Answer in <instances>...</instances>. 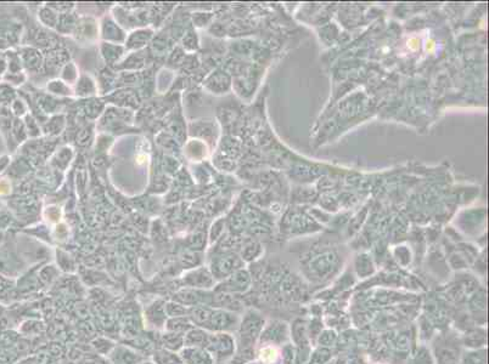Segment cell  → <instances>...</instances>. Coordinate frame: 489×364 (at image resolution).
I'll list each match as a JSON object with an SVG mask.
<instances>
[{
    "instance_id": "obj_1",
    "label": "cell",
    "mask_w": 489,
    "mask_h": 364,
    "mask_svg": "<svg viewBox=\"0 0 489 364\" xmlns=\"http://www.w3.org/2000/svg\"><path fill=\"white\" fill-rule=\"evenodd\" d=\"M239 323L240 316H237V313L212 306L202 329L210 333H232L236 332Z\"/></svg>"
},
{
    "instance_id": "obj_2",
    "label": "cell",
    "mask_w": 489,
    "mask_h": 364,
    "mask_svg": "<svg viewBox=\"0 0 489 364\" xmlns=\"http://www.w3.org/2000/svg\"><path fill=\"white\" fill-rule=\"evenodd\" d=\"M291 343V329L290 325L281 320H271L266 321L262 333L258 340V345H269V346L283 347L286 344Z\"/></svg>"
},
{
    "instance_id": "obj_3",
    "label": "cell",
    "mask_w": 489,
    "mask_h": 364,
    "mask_svg": "<svg viewBox=\"0 0 489 364\" xmlns=\"http://www.w3.org/2000/svg\"><path fill=\"white\" fill-rule=\"evenodd\" d=\"M205 348L216 362L232 360L236 352L235 336L232 333H210Z\"/></svg>"
},
{
    "instance_id": "obj_4",
    "label": "cell",
    "mask_w": 489,
    "mask_h": 364,
    "mask_svg": "<svg viewBox=\"0 0 489 364\" xmlns=\"http://www.w3.org/2000/svg\"><path fill=\"white\" fill-rule=\"evenodd\" d=\"M437 364H458L460 358L458 339L453 336L441 338L436 344L435 353H432Z\"/></svg>"
},
{
    "instance_id": "obj_5",
    "label": "cell",
    "mask_w": 489,
    "mask_h": 364,
    "mask_svg": "<svg viewBox=\"0 0 489 364\" xmlns=\"http://www.w3.org/2000/svg\"><path fill=\"white\" fill-rule=\"evenodd\" d=\"M249 286H251V278L249 273L236 271L224 281L223 288L218 289V291L228 293V294H241L249 291Z\"/></svg>"
},
{
    "instance_id": "obj_6",
    "label": "cell",
    "mask_w": 489,
    "mask_h": 364,
    "mask_svg": "<svg viewBox=\"0 0 489 364\" xmlns=\"http://www.w3.org/2000/svg\"><path fill=\"white\" fill-rule=\"evenodd\" d=\"M214 296H208L206 293L199 289H190V291H180L175 295V301L182 303L187 308H192L199 305H208L212 306Z\"/></svg>"
},
{
    "instance_id": "obj_7",
    "label": "cell",
    "mask_w": 489,
    "mask_h": 364,
    "mask_svg": "<svg viewBox=\"0 0 489 364\" xmlns=\"http://www.w3.org/2000/svg\"><path fill=\"white\" fill-rule=\"evenodd\" d=\"M183 364H214L216 360L202 347H183L179 351Z\"/></svg>"
},
{
    "instance_id": "obj_8",
    "label": "cell",
    "mask_w": 489,
    "mask_h": 364,
    "mask_svg": "<svg viewBox=\"0 0 489 364\" xmlns=\"http://www.w3.org/2000/svg\"><path fill=\"white\" fill-rule=\"evenodd\" d=\"M187 286L194 289H211L214 286V277L212 273L206 269H197L194 272L189 273L188 276L184 279Z\"/></svg>"
},
{
    "instance_id": "obj_9",
    "label": "cell",
    "mask_w": 489,
    "mask_h": 364,
    "mask_svg": "<svg viewBox=\"0 0 489 364\" xmlns=\"http://www.w3.org/2000/svg\"><path fill=\"white\" fill-rule=\"evenodd\" d=\"M165 305H166V303L155 301L145 311L146 320L149 321L150 324H153L156 328H165V324H166L167 320H168Z\"/></svg>"
},
{
    "instance_id": "obj_10",
    "label": "cell",
    "mask_w": 489,
    "mask_h": 364,
    "mask_svg": "<svg viewBox=\"0 0 489 364\" xmlns=\"http://www.w3.org/2000/svg\"><path fill=\"white\" fill-rule=\"evenodd\" d=\"M210 332L201 328H192L184 335V347H202L205 348Z\"/></svg>"
},
{
    "instance_id": "obj_11",
    "label": "cell",
    "mask_w": 489,
    "mask_h": 364,
    "mask_svg": "<svg viewBox=\"0 0 489 364\" xmlns=\"http://www.w3.org/2000/svg\"><path fill=\"white\" fill-rule=\"evenodd\" d=\"M192 328H195V325L192 324V320L189 318V316L168 318L166 324H165L166 332L184 334V335L188 333L189 330H192Z\"/></svg>"
},
{
    "instance_id": "obj_12",
    "label": "cell",
    "mask_w": 489,
    "mask_h": 364,
    "mask_svg": "<svg viewBox=\"0 0 489 364\" xmlns=\"http://www.w3.org/2000/svg\"><path fill=\"white\" fill-rule=\"evenodd\" d=\"M110 355H112L111 358L116 364H139L143 362V358L138 353L124 347H114Z\"/></svg>"
},
{
    "instance_id": "obj_13",
    "label": "cell",
    "mask_w": 489,
    "mask_h": 364,
    "mask_svg": "<svg viewBox=\"0 0 489 364\" xmlns=\"http://www.w3.org/2000/svg\"><path fill=\"white\" fill-rule=\"evenodd\" d=\"M458 364H487V348H475L461 352Z\"/></svg>"
},
{
    "instance_id": "obj_14",
    "label": "cell",
    "mask_w": 489,
    "mask_h": 364,
    "mask_svg": "<svg viewBox=\"0 0 489 364\" xmlns=\"http://www.w3.org/2000/svg\"><path fill=\"white\" fill-rule=\"evenodd\" d=\"M162 348L170 351L179 352L184 347V334L170 333L166 332L161 336Z\"/></svg>"
},
{
    "instance_id": "obj_15",
    "label": "cell",
    "mask_w": 489,
    "mask_h": 364,
    "mask_svg": "<svg viewBox=\"0 0 489 364\" xmlns=\"http://www.w3.org/2000/svg\"><path fill=\"white\" fill-rule=\"evenodd\" d=\"M153 360L155 364H183L179 352L170 351L166 348L156 350L153 353Z\"/></svg>"
},
{
    "instance_id": "obj_16",
    "label": "cell",
    "mask_w": 489,
    "mask_h": 364,
    "mask_svg": "<svg viewBox=\"0 0 489 364\" xmlns=\"http://www.w3.org/2000/svg\"><path fill=\"white\" fill-rule=\"evenodd\" d=\"M463 341L468 350L483 348L485 347V332L483 329L473 330L464 336Z\"/></svg>"
},
{
    "instance_id": "obj_17",
    "label": "cell",
    "mask_w": 489,
    "mask_h": 364,
    "mask_svg": "<svg viewBox=\"0 0 489 364\" xmlns=\"http://www.w3.org/2000/svg\"><path fill=\"white\" fill-rule=\"evenodd\" d=\"M408 364H436V360L428 347L419 346V348L411 355Z\"/></svg>"
},
{
    "instance_id": "obj_18",
    "label": "cell",
    "mask_w": 489,
    "mask_h": 364,
    "mask_svg": "<svg viewBox=\"0 0 489 364\" xmlns=\"http://www.w3.org/2000/svg\"><path fill=\"white\" fill-rule=\"evenodd\" d=\"M332 360V351L329 347L319 346L310 352L307 364H329Z\"/></svg>"
},
{
    "instance_id": "obj_19",
    "label": "cell",
    "mask_w": 489,
    "mask_h": 364,
    "mask_svg": "<svg viewBox=\"0 0 489 364\" xmlns=\"http://www.w3.org/2000/svg\"><path fill=\"white\" fill-rule=\"evenodd\" d=\"M165 308H166L167 317H168V318L189 316V313H190V308L184 306L182 303H177L175 300L166 303Z\"/></svg>"
},
{
    "instance_id": "obj_20",
    "label": "cell",
    "mask_w": 489,
    "mask_h": 364,
    "mask_svg": "<svg viewBox=\"0 0 489 364\" xmlns=\"http://www.w3.org/2000/svg\"><path fill=\"white\" fill-rule=\"evenodd\" d=\"M337 335L334 330H324L323 333H320L319 339V346L329 347L332 346L335 341H336Z\"/></svg>"
},
{
    "instance_id": "obj_21",
    "label": "cell",
    "mask_w": 489,
    "mask_h": 364,
    "mask_svg": "<svg viewBox=\"0 0 489 364\" xmlns=\"http://www.w3.org/2000/svg\"><path fill=\"white\" fill-rule=\"evenodd\" d=\"M230 364H258L257 360H251V362H245V363H230Z\"/></svg>"
},
{
    "instance_id": "obj_22",
    "label": "cell",
    "mask_w": 489,
    "mask_h": 364,
    "mask_svg": "<svg viewBox=\"0 0 489 364\" xmlns=\"http://www.w3.org/2000/svg\"><path fill=\"white\" fill-rule=\"evenodd\" d=\"M139 364H155V363H153V360H143V362H140Z\"/></svg>"
},
{
    "instance_id": "obj_23",
    "label": "cell",
    "mask_w": 489,
    "mask_h": 364,
    "mask_svg": "<svg viewBox=\"0 0 489 364\" xmlns=\"http://www.w3.org/2000/svg\"><path fill=\"white\" fill-rule=\"evenodd\" d=\"M258 364H259V363H258Z\"/></svg>"
}]
</instances>
